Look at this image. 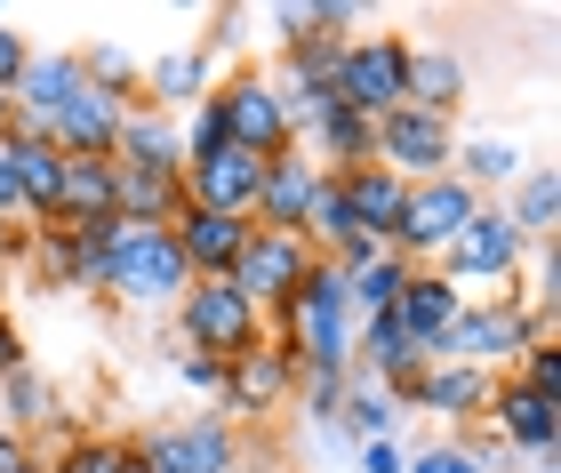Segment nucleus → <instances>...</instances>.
I'll use <instances>...</instances> for the list:
<instances>
[{
	"mask_svg": "<svg viewBox=\"0 0 561 473\" xmlns=\"http://www.w3.org/2000/svg\"><path fill=\"white\" fill-rule=\"evenodd\" d=\"M553 337L546 313L522 305V289H497V297H466V313L449 321L442 337V361H466V369H490V378H505V369L522 361V345Z\"/></svg>",
	"mask_w": 561,
	"mask_h": 473,
	"instance_id": "nucleus-1",
	"label": "nucleus"
},
{
	"mask_svg": "<svg viewBox=\"0 0 561 473\" xmlns=\"http://www.w3.org/2000/svg\"><path fill=\"white\" fill-rule=\"evenodd\" d=\"M176 337H185V354H209V361L233 369L241 354L265 345V313L249 305L233 281H193L176 297Z\"/></svg>",
	"mask_w": 561,
	"mask_h": 473,
	"instance_id": "nucleus-2",
	"label": "nucleus"
},
{
	"mask_svg": "<svg viewBox=\"0 0 561 473\" xmlns=\"http://www.w3.org/2000/svg\"><path fill=\"white\" fill-rule=\"evenodd\" d=\"M185 289H193V273L176 257L169 226H121L113 257H105V297H121V305H176Z\"/></svg>",
	"mask_w": 561,
	"mask_h": 473,
	"instance_id": "nucleus-3",
	"label": "nucleus"
},
{
	"mask_svg": "<svg viewBox=\"0 0 561 473\" xmlns=\"http://www.w3.org/2000/svg\"><path fill=\"white\" fill-rule=\"evenodd\" d=\"M522 265H529V241H522V226H514L497 201H481V209L466 217V233H457L442 257H433V273H442V281H457V289H473V281L514 289ZM497 289H490V297H497Z\"/></svg>",
	"mask_w": 561,
	"mask_h": 473,
	"instance_id": "nucleus-4",
	"label": "nucleus"
},
{
	"mask_svg": "<svg viewBox=\"0 0 561 473\" xmlns=\"http://www.w3.org/2000/svg\"><path fill=\"white\" fill-rule=\"evenodd\" d=\"M401 65H410V41L401 33H353L337 48V72H329V96L362 120H386L401 105Z\"/></svg>",
	"mask_w": 561,
	"mask_h": 473,
	"instance_id": "nucleus-5",
	"label": "nucleus"
},
{
	"mask_svg": "<svg viewBox=\"0 0 561 473\" xmlns=\"http://www.w3.org/2000/svg\"><path fill=\"white\" fill-rule=\"evenodd\" d=\"M481 209V193H466L457 177H425V185H410V201H401V226H393V257H410V265H433L442 249L466 233V217Z\"/></svg>",
	"mask_w": 561,
	"mask_h": 473,
	"instance_id": "nucleus-6",
	"label": "nucleus"
},
{
	"mask_svg": "<svg viewBox=\"0 0 561 473\" xmlns=\"http://www.w3.org/2000/svg\"><path fill=\"white\" fill-rule=\"evenodd\" d=\"M209 96H217V113H225V137L241 145V153H257V161H273V153H289V113H280V89H273V72H225V81H209Z\"/></svg>",
	"mask_w": 561,
	"mask_h": 473,
	"instance_id": "nucleus-7",
	"label": "nucleus"
},
{
	"mask_svg": "<svg viewBox=\"0 0 561 473\" xmlns=\"http://www.w3.org/2000/svg\"><path fill=\"white\" fill-rule=\"evenodd\" d=\"M449 161H457V120L417 113V105H393L386 120H377V169H393L401 185L449 177Z\"/></svg>",
	"mask_w": 561,
	"mask_h": 473,
	"instance_id": "nucleus-8",
	"label": "nucleus"
},
{
	"mask_svg": "<svg viewBox=\"0 0 561 473\" xmlns=\"http://www.w3.org/2000/svg\"><path fill=\"white\" fill-rule=\"evenodd\" d=\"M145 473H233L241 465V426L225 417H176L161 434H137Z\"/></svg>",
	"mask_w": 561,
	"mask_h": 473,
	"instance_id": "nucleus-9",
	"label": "nucleus"
},
{
	"mask_svg": "<svg viewBox=\"0 0 561 473\" xmlns=\"http://www.w3.org/2000/svg\"><path fill=\"white\" fill-rule=\"evenodd\" d=\"M297 345L289 337H265L257 354H241L233 369H225V393H217V409H225V426H233V417H265V409H280L297 393Z\"/></svg>",
	"mask_w": 561,
	"mask_h": 473,
	"instance_id": "nucleus-10",
	"label": "nucleus"
},
{
	"mask_svg": "<svg viewBox=\"0 0 561 473\" xmlns=\"http://www.w3.org/2000/svg\"><path fill=\"white\" fill-rule=\"evenodd\" d=\"M481 426L505 441V458H529V465L546 473L553 441H561V402H546V393H529V385H514V378H497L490 417H481Z\"/></svg>",
	"mask_w": 561,
	"mask_h": 473,
	"instance_id": "nucleus-11",
	"label": "nucleus"
},
{
	"mask_svg": "<svg viewBox=\"0 0 561 473\" xmlns=\"http://www.w3.org/2000/svg\"><path fill=\"white\" fill-rule=\"evenodd\" d=\"M129 113H137L129 96H113V89H89V81H81V96H72V105L48 120L41 137L57 145L65 161H113V137H121V120H129Z\"/></svg>",
	"mask_w": 561,
	"mask_h": 473,
	"instance_id": "nucleus-12",
	"label": "nucleus"
},
{
	"mask_svg": "<svg viewBox=\"0 0 561 473\" xmlns=\"http://www.w3.org/2000/svg\"><path fill=\"white\" fill-rule=\"evenodd\" d=\"M305 265H313V249H305V241H289V233H249L241 265L225 273V281H233L257 313H273L280 297H289V289L305 281Z\"/></svg>",
	"mask_w": 561,
	"mask_h": 473,
	"instance_id": "nucleus-13",
	"label": "nucleus"
},
{
	"mask_svg": "<svg viewBox=\"0 0 561 473\" xmlns=\"http://www.w3.org/2000/svg\"><path fill=\"white\" fill-rule=\"evenodd\" d=\"M457 313H466V289L442 281L433 265H410V281H401V297H393V321H401V337H410L425 361H442V337H449Z\"/></svg>",
	"mask_w": 561,
	"mask_h": 473,
	"instance_id": "nucleus-14",
	"label": "nucleus"
},
{
	"mask_svg": "<svg viewBox=\"0 0 561 473\" xmlns=\"http://www.w3.org/2000/svg\"><path fill=\"white\" fill-rule=\"evenodd\" d=\"M257 185H265V161L241 153V145H225V153H209V161L185 169V209L249 217V209H257Z\"/></svg>",
	"mask_w": 561,
	"mask_h": 473,
	"instance_id": "nucleus-15",
	"label": "nucleus"
},
{
	"mask_svg": "<svg viewBox=\"0 0 561 473\" xmlns=\"http://www.w3.org/2000/svg\"><path fill=\"white\" fill-rule=\"evenodd\" d=\"M169 233H176V257H185L193 281H225V273L241 265V249H249L257 226H249V217H217V209H185Z\"/></svg>",
	"mask_w": 561,
	"mask_h": 473,
	"instance_id": "nucleus-16",
	"label": "nucleus"
},
{
	"mask_svg": "<svg viewBox=\"0 0 561 473\" xmlns=\"http://www.w3.org/2000/svg\"><path fill=\"white\" fill-rule=\"evenodd\" d=\"M313 177H321V169L305 161V145L273 153V161H265V185H257V209H249V226H257V233H289V241H305V201H313Z\"/></svg>",
	"mask_w": 561,
	"mask_h": 473,
	"instance_id": "nucleus-17",
	"label": "nucleus"
},
{
	"mask_svg": "<svg viewBox=\"0 0 561 473\" xmlns=\"http://www.w3.org/2000/svg\"><path fill=\"white\" fill-rule=\"evenodd\" d=\"M9 169H16V201H24V226H57V201H65V153L48 145L41 129H9Z\"/></svg>",
	"mask_w": 561,
	"mask_h": 473,
	"instance_id": "nucleus-18",
	"label": "nucleus"
},
{
	"mask_svg": "<svg viewBox=\"0 0 561 473\" xmlns=\"http://www.w3.org/2000/svg\"><path fill=\"white\" fill-rule=\"evenodd\" d=\"M490 393H497V378H490V369L433 361L425 378L410 385V402H401V409H425V417H449V426H473V417H490Z\"/></svg>",
	"mask_w": 561,
	"mask_h": 473,
	"instance_id": "nucleus-19",
	"label": "nucleus"
},
{
	"mask_svg": "<svg viewBox=\"0 0 561 473\" xmlns=\"http://www.w3.org/2000/svg\"><path fill=\"white\" fill-rule=\"evenodd\" d=\"M9 96H16L24 129H48V120L81 96V48H33V65H24V81Z\"/></svg>",
	"mask_w": 561,
	"mask_h": 473,
	"instance_id": "nucleus-20",
	"label": "nucleus"
},
{
	"mask_svg": "<svg viewBox=\"0 0 561 473\" xmlns=\"http://www.w3.org/2000/svg\"><path fill=\"white\" fill-rule=\"evenodd\" d=\"M209 96V48H169V57L137 65V113H193Z\"/></svg>",
	"mask_w": 561,
	"mask_h": 473,
	"instance_id": "nucleus-21",
	"label": "nucleus"
},
{
	"mask_svg": "<svg viewBox=\"0 0 561 473\" xmlns=\"http://www.w3.org/2000/svg\"><path fill=\"white\" fill-rule=\"evenodd\" d=\"M401 105L457 120V105H466V57L442 48V41H410V65H401Z\"/></svg>",
	"mask_w": 561,
	"mask_h": 473,
	"instance_id": "nucleus-22",
	"label": "nucleus"
},
{
	"mask_svg": "<svg viewBox=\"0 0 561 473\" xmlns=\"http://www.w3.org/2000/svg\"><path fill=\"white\" fill-rule=\"evenodd\" d=\"M113 169H145V177H185V145H176L169 113H129L113 137Z\"/></svg>",
	"mask_w": 561,
	"mask_h": 473,
	"instance_id": "nucleus-23",
	"label": "nucleus"
},
{
	"mask_svg": "<svg viewBox=\"0 0 561 473\" xmlns=\"http://www.w3.org/2000/svg\"><path fill=\"white\" fill-rule=\"evenodd\" d=\"M345 209H353V226H362L377 249L393 241V226H401V201H410V185L393 177V169H377V161H362V169H345Z\"/></svg>",
	"mask_w": 561,
	"mask_h": 473,
	"instance_id": "nucleus-24",
	"label": "nucleus"
},
{
	"mask_svg": "<svg viewBox=\"0 0 561 473\" xmlns=\"http://www.w3.org/2000/svg\"><path fill=\"white\" fill-rule=\"evenodd\" d=\"M305 145V161L321 169V177H345V169H362V161H377V120H362V113H329V120H313V129L297 137Z\"/></svg>",
	"mask_w": 561,
	"mask_h": 473,
	"instance_id": "nucleus-25",
	"label": "nucleus"
},
{
	"mask_svg": "<svg viewBox=\"0 0 561 473\" xmlns=\"http://www.w3.org/2000/svg\"><path fill=\"white\" fill-rule=\"evenodd\" d=\"M522 169H529V161H522V145H514V137H457L449 177L466 185V193H481V201H505Z\"/></svg>",
	"mask_w": 561,
	"mask_h": 473,
	"instance_id": "nucleus-26",
	"label": "nucleus"
},
{
	"mask_svg": "<svg viewBox=\"0 0 561 473\" xmlns=\"http://www.w3.org/2000/svg\"><path fill=\"white\" fill-rule=\"evenodd\" d=\"M113 217H121V226H176V217H185V177H145V169H121Z\"/></svg>",
	"mask_w": 561,
	"mask_h": 473,
	"instance_id": "nucleus-27",
	"label": "nucleus"
},
{
	"mask_svg": "<svg viewBox=\"0 0 561 473\" xmlns=\"http://www.w3.org/2000/svg\"><path fill=\"white\" fill-rule=\"evenodd\" d=\"M57 417H65V402H57V385H48L33 361H24L16 378H0V426H9V434L33 441L41 426H57Z\"/></svg>",
	"mask_w": 561,
	"mask_h": 473,
	"instance_id": "nucleus-28",
	"label": "nucleus"
},
{
	"mask_svg": "<svg viewBox=\"0 0 561 473\" xmlns=\"http://www.w3.org/2000/svg\"><path fill=\"white\" fill-rule=\"evenodd\" d=\"M497 209L522 226L529 249H538V241L561 233V177H553V169H522V177H514V201H497Z\"/></svg>",
	"mask_w": 561,
	"mask_h": 473,
	"instance_id": "nucleus-29",
	"label": "nucleus"
},
{
	"mask_svg": "<svg viewBox=\"0 0 561 473\" xmlns=\"http://www.w3.org/2000/svg\"><path fill=\"white\" fill-rule=\"evenodd\" d=\"M113 193H121V169L113 161H65L57 226H96V217H113Z\"/></svg>",
	"mask_w": 561,
	"mask_h": 473,
	"instance_id": "nucleus-30",
	"label": "nucleus"
},
{
	"mask_svg": "<svg viewBox=\"0 0 561 473\" xmlns=\"http://www.w3.org/2000/svg\"><path fill=\"white\" fill-rule=\"evenodd\" d=\"M345 441H393V426H401V402L386 385H369V378H353L345 385V402H337V417H329Z\"/></svg>",
	"mask_w": 561,
	"mask_h": 473,
	"instance_id": "nucleus-31",
	"label": "nucleus"
},
{
	"mask_svg": "<svg viewBox=\"0 0 561 473\" xmlns=\"http://www.w3.org/2000/svg\"><path fill=\"white\" fill-rule=\"evenodd\" d=\"M401 281H410V257H393V249H377L362 273H345V305H353V321H386L393 297H401Z\"/></svg>",
	"mask_w": 561,
	"mask_h": 473,
	"instance_id": "nucleus-32",
	"label": "nucleus"
},
{
	"mask_svg": "<svg viewBox=\"0 0 561 473\" xmlns=\"http://www.w3.org/2000/svg\"><path fill=\"white\" fill-rule=\"evenodd\" d=\"M16 257H33L41 289H81V233H72V226H24Z\"/></svg>",
	"mask_w": 561,
	"mask_h": 473,
	"instance_id": "nucleus-33",
	"label": "nucleus"
},
{
	"mask_svg": "<svg viewBox=\"0 0 561 473\" xmlns=\"http://www.w3.org/2000/svg\"><path fill=\"white\" fill-rule=\"evenodd\" d=\"M514 385H529V393H546V402H561V337H538V345H522V361L505 369Z\"/></svg>",
	"mask_w": 561,
	"mask_h": 473,
	"instance_id": "nucleus-34",
	"label": "nucleus"
},
{
	"mask_svg": "<svg viewBox=\"0 0 561 473\" xmlns=\"http://www.w3.org/2000/svg\"><path fill=\"white\" fill-rule=\"evenodd\" d=\"M48 473H121V441L113 434H72L57 458H48Z\"/></svg>",
	"mask_w": 561,
	"mask_h": 473,
	"instance_id": "nucleus-35",
	"label": "nucleus"
},
{
	"mask_svg": "<svg viewBox=\"0 0 561 473\" xmlns=\"http://www.w3.org/2000/svg\"><path fill=\"white\" fill-rule=\"evenodd\" d=\"M345 385H353V369H305V378H297V402H305V417H337Z\"/></svg>",
	"mask_w": 561,
	"mask_h": 473,
	"instance_id": "nucleus-36",
	"label": "nucleus"
},
{
	"mask_svg": "<svg viewBox=\"0 0 561 473\" xmlns=\"http://www.w3.org/2000/svg\"><path fill=\"white\" fill-rule=\"evenodd\" d=\"M176 385L201 393V402H217V393H225V361H209V354H176Z\"/></svg>",
	"mask_w": 561,
	"mask_h": 473,
	"instance_id": "nucleus-37",
	"label": "nucleus"
},
{
	"mask_svg": "<svg viewBox=\"0 0 561 473\" xmlns=\"http://www.w3.org/2000/svg\"><path fill=\"white\" fill-rule=\"evenodd\" d=\"M401 473H481V465L466 458V441H433V450L401 458Z\"/></svg>",
	"mask_w": 561,
	"mask_h": 473,
	"instance_id": "nucleus-38",
	"label": "nucleus"
},
{
	"mask_svg": "<svg viewBox=\"0 0 561 473\" xmlns=\"http://www.w3.org/2000/svg\"><path fill=\"white\" fill-rule=\"evenodd\" d=\"M24 65H33V41H24L9 16H0V96H9V89L24 81Z\"/></svg>",
	"mask_w": 561,
	"mask_h": 473,
	"instance_id": "nucleus-39",
	"label": "nucleus"
},
{
	"mask_svg": "<svg viewBox=\"0 0 561 473\" xmlns=\"http://www.w3.org/2000/svg\"><path fill=\"white\" fill-rule=\"evenodd\" d=\"M16 369H24V337H16L9 305H0V378H16Z\"/></svg>",
	"mask_w": 561,
	"mask_h": 473,
	"instance_id": "nucleus-40",
	"label": "nucleus"
},
{
	"mask_svg": "<svg viewBox=\"0 0 561 473\" xmlns=\"http://www.w3.org/2000/svg\"><path fill=\"white\" fill-rule=\"evenodd\" d=\"M24 201H16V169H9V145H0V226H16Z\"/></svg>",
	"mask_w": 561,
	"mask_h": 473,
	"instance_id": "nucleus-41",
	"label": "nucleus"
},
{
	"mask_svg": "<svg viewBox=\"0 0 561 473\" xmlns=\"http://www.w3.org/2000/svg\"><path fill=\"white\" fill-rule=\"evenodd\" d=\"M362 473H401V450L393 441H362Z\"/></svg>",
	"mask_w": 561,
	"mask_h": 473,
	"instance_id": "nucleus-42",
	"label": "nucleus"
},
{
	"mask_svg": "<svg viewBox=\"0 0 561 473\" xmlns=\"http://www.w3.org/2000/svg\"><path fill=\"white\" fill-rule=\"evenodd\" d=\"M16 465H33V441H24V434H9V426H0V473H16Z\"/></svg>",
	"mask_w": 561,
	"mask_h": 473,
	"instance_id": "nucleus-43",
	"label": "nucleus"
},
{
	"mask_svg": "<svg viewBox=\"0 0 561 473\" xmlns=\"http://www.w3.org/2000/svg\"><path fill=\"white\" fill-rule=\"evenodd\" d=\"M9 129H16V96H0V145H9Z\"/></svg>",
	"mask_w": 561,
	"mask_h": 473,
	"instance_id": "nucleus-44",
	"label": "nucleus"
},
{
	"mask_svg": "<svg viewBox=\"0 0 561 473\" xmlns=\"http://www.w3.org/2000/svg\"><path fill=\"white\" fill-rule=\"evenodd\" d=\"M16 473H48V465H41V458H33V465H16Z\"/></svg>",
	"mask_w": 561,
	"mask_h": 473,
	"instance_id": "nucleus-45",
	"label": "nucleus"
},
{
	"mask_svg": "<svg viewBox=\"0 0 561 473\" xmlns=\"http://www.w3.org/2000/svg\"><path fill=\"white\" fill-rule=\"evenodd\" d=\"M505 473H522V465H505ZM529 473H538V465H529Z\"/></svg>",
	"mask_w": 561,
	"mask_h": 473,
	"instance_id": "nucleus-46",
	"label": "nucleus"
}]
</instances>
